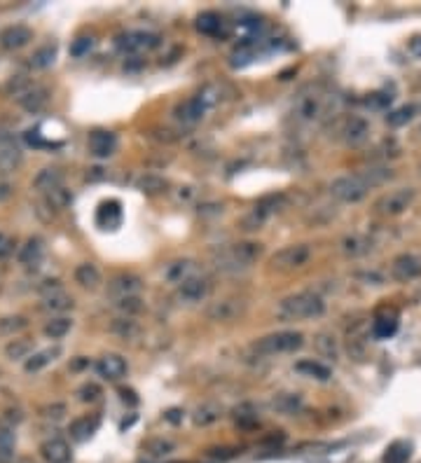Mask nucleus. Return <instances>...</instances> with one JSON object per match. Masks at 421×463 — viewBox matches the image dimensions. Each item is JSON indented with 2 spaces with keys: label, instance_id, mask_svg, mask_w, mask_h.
I'll list each match as a JSON object with an SVG mask.
<instances>
[{
  "label": "nucleus",
  "instance_id": "nucleus-43",
  "mask_svg": "<svg viewBox=\"0 0 421 463\" xmlns=\"http://www.w3.org/2000/svg\"><path fill=\"white\" fill-rule=\"evenodd\" d=\"M167 185H169V182L164 178H159V176H143V178L139 180V190L147 192V194L164 192V190H167Z\"/></svg>",
  "mask_w": 421,
  "mask_h": 463
},
{
  "label": "nucleus",
  "instance_id": "nucleus-48",
  "mask_svg": "<svg viewBox=\"0 0 421 463\" xmlns=\"http://www.w3.org/2000/svg\"><path fill=\"white\" fill-rule=\"evenodd\" d=\"M99 396H101V386L94 384V381H87V384L77 388V398L82 400V403H96Z\"/></svg>",
  "mask_w": 421,
  "mask_h": 463
},
{
  "label": "nucleus",
  "instance_id": "nucleus-3",
  "mask_svg": "<svg viewBox=\"0 0 421 463\" xmlns=\"http://www.w3.org/2000/svg\"><path fill=\"white\" fill-rule=\"evenodd\" d=\"M304 335L295 333V330H281V333H272L267 337H260L253 344V351L258 356H283V353H293L302 348Z\"/></svg>",
  "mask_w": 421,
  "mask_h": 463
},
{
  "label": "nucleus",
  "instance_id": "nucleus-7",
  "mask_svg": "<svg viewBox=\"0 0 421 463\" xmlns=\"http://www.w3.org/2000/svg\"><path fill=\"white\" fill-rule=\"evenodd\" d=\"M414 199H417V190L414 187H398V190H391L382 194V197L374 202V211H377L379 215H400L405 213L409 206L414 204Z\"/></svg>",
  "mask_w": 421,
  "mask_h": 463
},
{
  "label": "nucleus",
  "instance_id": "nucleus-22",
  "mask_svg": "<svg viewBox=\"0 0 421 463\" xmlns=\"http://www.w3.org/2000/svg\"><path fill=\"white\" fill-rule=\"evenodd\" d=\"M33 187H36L38 192H45V194H49L52 190H59V187H64V174H61L56 167L43 169L36 178H33Z\"/></svg>",
  "mask_w": 421,
  "mask_h": 463
},
{
  "label": "nucleus",
  "instance_id": "nucleus-2",
  "mask_svg": "<svg viewBox=\"0 0 421 463\" xmlns=\"http://www.w3.org/2000/svg\"><path fill=\"white\" fill-rule=\"evenodd\" d=\"M260 255H263V246L260 244L241 241V244H232V246H225V248L215 250L213 265H215V270H220V272L239 274V272L248 270Z\"/></svg>",
  "mask_w": 421,
  "mask_h": 463
},
{
  "label": "nucleus",
  "instance_id": "nucleus-11",
  "mask_svg": "<svg viewBox=\"0 0 421 463\" xmlns=\"http://www.w3.org/2000/svg\"><path fill=\"white\" fill-rule=\"evenodd\" d=\"M210 295V281L206 276H192L178 285L176 290V297L185 305H197V302H204Z\"/></svg>",
  "mask_w": 421,
  "mask_h": 463
},
{
  "label": "nucleus",
  "instance_id": "nucleus-4",
  "mask_svg": "<svg viewBox=\"0 0 421 463\" xmlns=\"http://www.w3.org/2000/svg\"><path fill=\"white\" fill-rule=\"evenodd\" d=\"M328 108H330L328 94H323V91H318V89L302 91L300 99L295 101V106H293V117H295V122H300V124H314L326 115Z\"/></svg>",
  "mask_w": 421,
  "mask_h": 463
},
{
  "label": "nucleus",
  "instance_id": "nucleus-34",
  "mask_svg": "<svg viewBox=\"0 0 421 463\" xmlns=\"http://www.w3.org/2000/svg\"><path fill=\"white\" fill-rule=\"evenodd\" d=\"M71 328H73V321L68 316H54L45 323V335H47L49 340H61V337L71 333Z\"/></svg>",
  "mask_w": 421,
  "mask_h": 463
},
{
  "label": "nucleus",
  "instance_id": "nucleus-37",
  "mask_svg": "<svg viewBox=\"0 0 421 463\" xmlns=\"http://www.w3.org/2000/svg\"><path fill=\"white\" fill-rule=\"evenodd\" d=\"M143 449L147 451L150 456H155V459H162V456H169L173 454L176 444L171 442V440H164V438H152L147 440V442L143 444Z\"/></svg>",
  "mask_w": 421,
  "mask_h": 463
},
{
  "label": "nucleus",
  "instance_id": "nucleus-15",
  "mask_svg": "<svg viewBox=\"0 0 421 463\" xmlns=\"http://www.w3.org/2000/svg\"><path fill=\"white\" fill-rule=\"evenodd\" d=\"M87 145H89V152H92L96 159H106L110 157V154H115L117 136L108 129H94L92 134H89Z\"/></svg>",
  "mask_w": 421,
  "mask_h": 463
},
{
  "label": "nucleus",
  "instance_id": "nucleus-53",
  "mask_svg": "<svg viewBox=\"0 0 421 463\" xmlns=\"http://www.w3.org/2000/svg\"><path fill=\"white\" fill-rule=\"evenodd\" d=\"M119 396H122L124 403H127V400H129V403H132V405L139 403V398L134 396V391H127V388H119Z\"/></svg>",
  "mask_w": 421,
  "mask_h": 463
},
{
  "label": "nucleus",
  "instance_id": "nucleus-1",
  "mask_svg": "<svg viewBox=\"0 0 421 463\" xmlns=\"http://www.w3.org/2000/svg\"><path fill=\"white\" fill-rule=\"evenodd\" d=\"M323 313H326V302H323L321 295L311 293V290L283 297L276 307V318L283 323L311 321V318H321Z\"/></svg>",
  "mask_w": 421,
  "mask_h": 463
},
{
  "label": "nucleus",
  "instance_id": "nucleus-38",
  "mask_svg": "<svg viewBox=\"0 0 421 463\" xmlns=\"http://www.w3.org/2000/svg\"><path fill=\"white\" fill-rule=\"evenodd\" d=\"M344 253L351 255V257H358V255H365L370 248H372V241H368L365 237H358V234H354V237H346L344 244H342Z\"/></svg>",
  "mask_w": 421,
  "mask_h": 463
},
{
  "label": "nucleus",
  "instance_id": "nucleus-21",
  "mask_svg": "<svg viewBox=\"0 0 421 463\" xmlns=\"http://www.w3.org/2000/svg\"><path fill=\"white\" fill-rule=\"evenodd\" d=\"M192 276H197V265L192 260H176L171 265H167V270H164V278L173 285H180Z\"/></svg>",
  "mask_w": 421,
  "mask_h": 463
},
{
  "label": "nucleus",
  "instance_id": "nucleus-44",
  "mask_svg": "<svg viewBox=\"0 0 421 463\" xmlns=\"http://www.w3.org/2000/svg\"><path fill=\"white\" fill-rule=\"evenodd\" d=\"M398 330V321L396 318H377L372 325V333L374 337H379V340H386V337H391Z\"/></svg>",
  "mask_w": 421,
  "mask_h": 463
},
{
  "label": "nucleus",
  "instance_id": "nucleus-41",
  "mask_svg": "<svg viewBox=\"0 0 421 463\" xmlns=\"http://www.w3.org/2000/svg\"><path fill=\"white\" fill-rule=\"evenodd\" d=\"M54 59H56V45H45V47H40L36 54L31 56V66L47 68L54 64Z\"/></svg>",
  "mask_w": 421,
  "mask_h": 463
},
{
  "label": "nucleus",
  "instance_id": "nucleus-40",
  "mask_svg": "<svg viewBox=\"0 0 421 463\" xmlns=\"http://www.w3.org/2000/svg\"><path fill=\"white\" fill-rule=\"evenodd\" d=\"M31 351H33V344L28 340H12L8 346H5V356L10 360H28L31 358Z\"/></svg>",
  "mask_w": 421,
  "mask_h": 463
},
{
  "label": "nucleus",
  "instance_id": "nucleus-6",
  "mask_svg": "<svg viewBox=\"0 0 421 463\" xmlns=\"http://www.w3.org/2000/svg\"><path fill=\"white\" fill-rule=\"evenodd\" d=\"M309 257H311L309 244H290L269 257V270H276V272L300 270V267H304L306 262H309Z\"/></svg>",
  "mask_w": 421,
  "mask_h": 463
},
{
  "label": "nucleus",
  "instance_id": "nucleus-26",
  "mask_svg": "<svg viewBox=\"0 0 421 463\" xmlns=\"http://www.w3.org/2000/svg\"><path fill=\"white\" fill-rule=\"evenodd\" d=\"M75 281L82 285V288H89V290H94V288H99V283H101V272H99V267L94 265V262H82V265H77V270H75Z\"/></svg>",
  "mask_w": 421,
  "mask_h": 463
},
{
  "label": "nucleus",
  "instance_id": "nucleus-20",
  "mask_svg": "<svg viewBox=\"0 0 421 463\" xmlns=\"http://www.w3.org/2000/svg\"><path fill=\"white\" fill-rule=\"evenodd\" d=\"M16 101H19V106L24 108V110L40 112L49 103V91L45 87H40V84H33V87H28L24 94L16 96Z\"/></svg>",
  "mask_w": 421,
  "mask_h": 463
},
{
  "label": "nucleus",
  "instance_id": "nucleus-35",
  "mask_svg": "<svg viewBox=\"0 0 421 463\" xmlns=\"http://www.w3.org/2000/svg\"><path fill=\"white\" fill-rule=\"evenodd\" d=\"M115 309L122 313L124 318H134V316H139V313L143 311L145 305H143V300H141L139 295H134V297H119V300H115Z\"/></svg>",
  "mask_w": 421,
  "mask_h": 463
},
{
  "label": "nucleus",
  "instance_id": "nucleus-17",
  "mask_svg": "<svg viewBox=\"0 0 421 463\" xmlns=\"http://www.w3.org/2000/svg\"><path fill=\"white\" fill-rule=\"evenodd\" d=\"M342 136H344L346 145H351V147L363 145V143L370 139V124H368V119L365 117H358V115L349 117L344 122V127H342Z\"/></svg>",
  "mask_w": 421,
  "mask_h": 463
},
{
  "label": "nucleus",
  "instance_id": "nucleus-28",
  "mask_svg": "<svg viewBox=\"0 0 421 463\" xmlns=\"http://www.w3.org/2000/svg\"><path fill=\"white\" fill-rule=\"evenodd\" d=\"M19 147L14 145V141L8 134H0V169H10L19 162Z\"/></svg>",
  "mask_w": 421,
  "mask_h": 463
},
{
  "label": "nucleus",
  "instance_id": "nucleus-27",
  "mask_svg": "<svg viewBox=\"0 0 421 463\" xmlns=\"http://www.w3.org/2000/svg\"><path fill=\"white\" fill-rule=\"evenodd\" d=\"M302 407V398L298 393H278L272 398V409H276L278 414H295Z\"/></svg>",
  "mask_w": 421,
  "mask_h": 463
},
{
  "label": "nucleus",
  "instance_id": "nucleus-5",
  "mask_svg": "<svg viewBox=\"0 0 421 463\" xmlns=\"http://www.w3.org/2000/svg\"><path fill=\"white\" fill-rule=\"evenodd\" d=\"M372 190V185L368 182L365 174H354V176H339L330 182V194L335 199L344 204H356L361 199L368 197V192Z\"/></svg>",
  "mask_w": 421,
  "mask_h": 463
},
{
  "label": "nucleus",
  "instance_id": "nucleus-56",
  "mask_svg": "<svg viewBox=\"0 0 421 463\" xmlns=\"http://www.w3.org/2000/svg\"><path fill=\"white\" fill-rule=\"evenodd\" d=\"M10 192H12V187L5 185V182H0V199H8V197H10Z\"/></svg>",
  "mask_w": 421,
  "mask_h": 463
},
{
  "label": "nucleus",
  "instance_id": "nucleus-46",
  "mask_svg": "<svg viewBox=\"0 0 421 463\" xmlns=\"http://www.w3.org/2000/svg\"><path fill=\"white\" fill-rule=\"evenodd\" d=\"M412 117H414V108L405 106V108H398V110L389 112V115H386V122H389L391 127H402V124H407Z\"/></svg>",
  "mask_w": 421,
  "mask_h": 463
},
{
  "label": "nucleus",
  "instance_id": "nucleus-57",
  "mask_svg": "<svg viewBox=\"0 0 421 463\" xmlns=\"http://www.w3.org/2000/svg\"><path fill=\"white\" fill-rule=\"evenodd\" d=\"M3 241H5V237H3V234H0V244H3Z\"/></svg>",
  "mask_w": 421,
  "mask_h": 463
},
{
  "label": "nucleus",
  "instance_id": "nucleus-12",
  "mask_svg": "<svg viewBox=\"0 0 421 463\" xmlns=\"http://www.w3.org/2000/svg\"><path fill=\"white\" fill-rule=\"evenodd\" d=\"M206 110H208V106L199 99V94H197V96H190V99L180 101L173 110V117L178 119L183 127H195V124H199L204 119Z\"/></svg>",
  "mask_w": 421,
  "mask_h": 463
},
{
  "label": "nucleus",
  "instance_id": "nucleus-33",
  "mask_svg": "<svg viewBox=\"0 0 421 463\" xmlns=\"http://www.w3.org/2000/svg\"><path fill=\"white\" fill-rule=\"evenodd\" d=\"M223 28V19L218 12H202L197 16V31L204 36H218Z\"/></svg>",
  "mask_w": 421,
  "mask_h": 463
},
{
  "label": "nucleus",
  "instance_id": "nucleus-19",
  "mask_svg": "<svg viewBox=\"0 0 421 463\" xmlns=\"http://www.w3.org/2000/svg\"><path fill=\"white\" fill-rule=\"evenodd\" d=\"M33 40V31L28 26H8L5 31H0V45L5 49H21L26 47L28 43Z\"/></svg>",
  "mask_w": 421,
  "mask_h": 463
},
{
  "label": "nucleus",
  "instance_id": "nucleus-24",
  "mask_svg": "<svg viewBox=\"0 0 421 463\" xmlns=\"http://www.w3.org/2000/svg\"><path fill=\"white\" fill-rule=\"evenodd\" d=\"M75 307V302H73V297L66 293V290H61V293H54V295H47L43 297V305L40 309L47 313H52V316H61V313L71 311V309Z\"/></svg>",
  "mask_w": 421,
  "mask_h": 463
},
{
  "label": "nucleus",
  "instance_id": "nucleus-9",
  "mask_svg": "<svg viewBox=\"0 0 421 463\" xmlns=\"http://www.w3.org/2000/svg\"><path fill=\"white\" fill-rule=\"evenodd\" d=\"M283 202V197H267L263 199L260 204H255V209L250 211V213L243 218V230L246 232H255V230H263V225L267 220L272 218V215L278 211V204Z\"/></svg>",
  "mask_w": 421,
  "mask_h": 463
},
{
  "label": "nucleus",
  "instance_id": "nucleus-25",
  "mask_svg": "<svg viewBox=\"0 0 421 463\" xmlns=\"http://www.w3.org/2000/svg\"><path fill=\"white\" fill-rule=\"evenodd\" d=\"M295 370H298L302 377H309V379H316V381H328L330 377H333L328 365L318 363L314 358H304V360H300V363H295Z\"/></svg>",
  "mask_w": 421,
  "mask_h": 463
},
{
  "label": "nucleus",
  "instance_id": "nucleus-39",
  "mask_svg": "<svg viewBox=\"0 0 421 463\" xmlns=\"http://www.w3.org/2000/svg\"><path fill=\"white\" fill-rule=\"evenodd\" d=\"M112 333L119 335L122 340H136V337L141 335V325L134 321V318H117L115 323H112Z\"/></svg>",
  "mask_w": 421,
  "mask_h": 463
},
{
  "label": "nucleus",
  "instance_id": "nucleus-51",
  "mask_svg": "<svg viewBox=\"0 0 421 463\" xmlns=\"http://www.w3.org/2000/svg\"><path fill=\"white\" fill-rule=\"evenodd\" d=\"M66 414V405L64 403H54V405H47V407H43V416L45 419H61V416Z\"/></svg>",
  "mask_w": 421,
  "mask_h": 463
},
{
  "label": "nucleus",
  "instance_id": "nucleus-31",
  "mask_svg": "<svg viewBox=\"0 0 421 463\" xmlns=\"http://www.w3.org/2000/svg\"><path fill=\"white\" fill-rule=\"evenodd\" d=\"M56 356H59V348H45V351H38V353H33V356L24 363V370H26L28 375L40 372V370H43L45 365L52 363Z\"/></svg>",
  "mask_w": 421,
  "mask_h": 463
},
{
  "label": "nucleus",
  "instance_id": "nucleus-42",
  "mask_svg": "<svg viewBox=\"0 0 421 463\" xmlns=\"http://www.w3.org/2000/svg\"><path fill=\"white\" fill-rule=\"evenodd\" d=\"M316 348H318V353H321V356H326L330 360L337 358V342H335L333 335H326V333L318 335L316 337Z\"/></svg>",
  "mask_w": 421,
  "mask_h": 463
},
{
  "label": "nucleus",
  "instance_id": "nucleus-14",
  "mask_svg": "<svg viewBox=\"0 0 421 463\" xmlns=\"http://www.w3.org/2000/svg\"><path fill=\"white\" fill-rule=\"evenodd\" d=\"M141 288H143V281H141V276H136V274H117V276H112L110 281H108V295H112L115 300L119 297H134L141 293Z\"/></svg>",
  "mask_w": 421,
  "mask_h": 463
},
{
  "label": "nucleus",
  "instance_id": "nucleus-54",
  "mask_svg": "<svg viewBox=\"0 0 421 463\" xmlns=\"http://www.w3.org/2000/svg\"><path fill=\"white\" fill-rule=\"evenodd\" d=\"M386 103H391V96H384V94H374L372 96V106L382 108V106H386Z\"/></svg>",
  "mask_w": 421,
  "mask_h": 463
},
{
  "label": "nucleus",
  "instance_id": "nucleus-8",
  "mask_svg": "<svg viewBox=\"0 0 421 463\" xmlns=\"http://www.w3.org/2000/svg\"><path fill=\"white\" fill-rule=\"evenodd\" d=\"M117 49L122 54H141V51H150L159 45V36L150 31H127L119 33L115 40Z\"/></svg>",
  "mask_w": 421,
  "mask_h": 463
},
{
  "label": "nucleus",
  "instance_id": "nucleus-29",
  "mask_svg": "<svg viewBox=\"0 0 421 463\" xmlns=\"http://www.w3.org/2000/svg\"><path fill=\"white\" fill-rule=\"evenodd\" d=\"M220 416H223V409H220L218 405H215V403H204V405H199V407L195 409L192 421H195L197 426H210V424H215Z\"/></svg>",
  "mask_w": 421,
  "mask_h": 463
},
{
  "label": "nucleus",
  "instance_id": "nucleus-30",
  "mask_svg": "<svg viewBox=\"0 0 421 463\" xmlns=\"http://www.w3.org/2000/svg\"><path fill=\"white\" fill-rule=\"evenodd\" d=\"M96 426H99V419L96 416H80L71 424V438L77 440V442H82V440H87L92 433L96 431Z\"/></svg>",
  "mask_w": 421,
  "mask_h": 463
},
{
  "label": "nucleus",
  "instance_id": "nucleus-52",
  "mask_svg": "<svg viewBox=\"0 0 421 463\" xmlns=\"http://www.w3.org/2000/svg\"><path fill=\"white\" fill-rule=\"evenodd\" d=\"M61 290H64V285H61L59 278H47V281H43V285H40V293H43V297L61 293Z\"/></svg>",
  "mask_w": 421,
  "mask_h": 463
},
{
  "label": "nucleus",
  "instance_id": "nucleus-23",
  "mask_svg": "<svg viewBox=\"0 0 421 463\" xmlns=\"http://www.w3.org/2000/svg\"><path fill=\"white\" fill-rule=\"evenodd\" d=\"M96 222L104 230H115V227L122 222V209H119V202L110 199V202H104L96 211Z\"/></svg>",
  "mask_w": 421,
  "mask_h": 463
},
{
  "label": "nucleus",
  "instance_id": "nucleus-18",
  "mask_svg": "<svg viewBox=\"0 0 421 463\" xmlns=\"http://www.w3.org/2000/svg\"><path fill=\"white\" fill-rule=\"evenodd\" d=\"M40 454H43V459L47 463H68L73 456L71 451V444L66 442V440L61 438H49L43 442V447H40Z\"/></svg>",
  "mask_w": 421,
  "mask_h": 463
},
{
  "label": "nucleus",
  "instance_id": "nucleus-55",
  "mask_svg": "<svg viewBox=\"0 0 421 463\" xmlns=\"http://www.w3.org/2000/svg\"><path fill=\"white\" fill-rule=\"evenodd\" d=\"M10 250H12V241H8V239H5V241L0 244V257H5Z\"/></svg>",
  "mask_w": 421,
  "mask_h": 463
},
{
  "label": "nucleus",
  "instance_id": "nucleus-45",
  "mask_svg": "<svg viewBox=\"0 0 421 463\" xmlns=\"http://www.w3.org/2000/svg\"><path fill=\"white\" fill-rule=\"evenodd\" d=\"M28 325V321L24 316H8V318H0V333L3 335H14L19 330H24Z\"/></svg>",
  "mask_w": 421,
  "mask_h": 463
},
{
  "label": "nucleus",
  "instance_id": "nucleus-10",
  "mask_svg": "<svg viewBox=\"0 0 421 463\" xmlns=\"http://www.w3.org/2000/svg\"><path fill=\"white\" fill-rule=\"evenodd\" d=\"M243 311H246V302L239 300V297H225V300L210 302L208 309H206V316L210 318V321L227 323V321H234V318H239Z\"/></svg>",
  "mask_w": 421,
  "mask_h": 463
},
{
  "label": "nucleus",
  "instance_id": "nucleus-32",
  "mask_svg": "<svg viewBox=\"0 0 421 463\" xmlns=\"http://www.w3.org/2000/svg\"><path fill=\"white\" fill-rule=\"evenodd\" d=\"M43 239L40 237H31L28 241L21 246L19 250V262L21 265H36V262L40 260V255H43Z\"/></svg>",
  "mask_w": 421,
  "mask_h": 463
},
{
  "label": "nucleus",
  "instance_id": "nucleus-36",
  "mask_svg": "<svg viewBox=\"0 0 421 463\" xmlns=\"http://www.w3.org/2000/svg\"><path fill=\"white\" fill-rule=\"evenodd\" d=\"M14 442H16L14 426H0V461L12 459Z\"/></svg>",
  "mask_w": 421,
  "mask_h": 463
},
{
  "label": "nucleus",
  "instance_id": "nucleus-13",
  "mask_svg": "<svg viewBox=\"0 0 421 463\" xmlns=\"http://www.w3.org/2000/svg\"><path fill=\"white\" fill-rule=\"evenodd\" d=\"M391 276L400 283H407L412 278L421 276V255L414 253H405V255H398L391 265Z\"/></svg>",
  "mask_w": 421,
  "mask_h": 463
},
{
  "label": "nucleus",
  "instance_id": "nucleus-47",
  "mask_svg": "<svg viewBox=\"0 0 421 463\" xmlns=\"http://www.w3.org/2000/svg\"><path fill=\"white\" fill-rule=\"evenodd\" d=\"M409 459V444L405 442H396L394 447L386 451L384 463H405Z\"/></svg>",
  "mask_w": 421,
  "mask_h": 463
},
{
  "label": "nucleus",
  "instance_id": "nucleus-49",
  "mask_svg": "<svg viewBox=\"0 0 421 463\" xmlns=\"http://www.w3.org/2000/svg\"><path fill=\"white\" fill-rule=\"evenodd\" d=\"M71 204V194L64 187H59V190H52L47 194V206H52V209H66V206Z\"/></svg>",
  "mask_w": 421,
  "mask_h": 463
},
{
  "label": "nucleus",
  "instance_id": "nucleus-50",
  "mask_svg": "<svg viewBox=\"0 0 421 463\" xmlns=\"http://www.w3.org/2000/svg\"><path fill=\"white\" fill-rule=\"evenodd\" d=\"M94 40L92 38H77L75 43L71 45V54L75 56V59H80V56L89 54V49H92Z\"/></svg>",
  "mask_w": 421,
  "mask_h": 463
},
{
  "label": "nucleus",
  "instance_id": "nucleus-16",
  "mask_svg": "<svg viewBox=\"0 0 421 463\" xmlns=\"http://www.w3.org/2000/svg\"><path fill=\"white\" fill-rule=\"evenodd\" d=\"M96 372H99V377H104L106 381H119L127 377L129 365L127 360L117 356V353H106V356L96 363Z\"/></svg>",
  "mask_w": 421,
  "mask_h": 463
}]
</instances>
